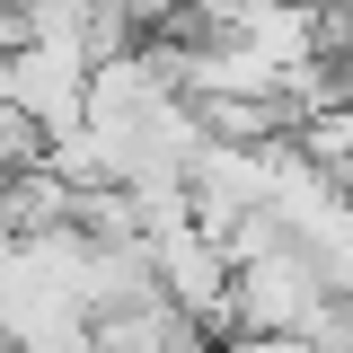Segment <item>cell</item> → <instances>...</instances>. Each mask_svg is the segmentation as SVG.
Masks as SVG:
<instances>
[{
    "label": "cell",
    "mask_w": 353,
    "mask_h": 353,
    "mask_svg": "<svg viewBox=\"0 0 353 353\" xmlns=\"http://www.w3.org/2000/svg\"><path fill=\"white\" fill-rule=\"evenodd\" d=\"M88 345L97 353H221V336H212V318H194L185 301L159 292V301H132L115 318H97Z\"/></svg>",
    "instance_id": "obj_1"
},
{
    "label": "cell",
    "mask_w": 353,
    "mask_h": 353,
    "mask_svg": "<svg viewBox=\"0 0 353 353\" xmlns=\"http://www.w3.org/2000/svg\"><path fill=\"white\" fill-rule=\"evenodd\" d=\"M0 353H18V345H0Z\"/></svg>",
    "instance_id": "obj_3"
},
{
    "label": "cell",
    "mask_w": 353,
    "mask_h": 353,
    "mask_svg": "<svg viewBox=\"0 0 353 353\" xmlns=\"http://www.w3.org/2000/svg\"><path fill=\"white\" fill-rule=\"evenodd\" d=\"M221 353H318L309 336H221Z\"/></svg>",
    "instance_id": "obj_2"
}]
</instances>
